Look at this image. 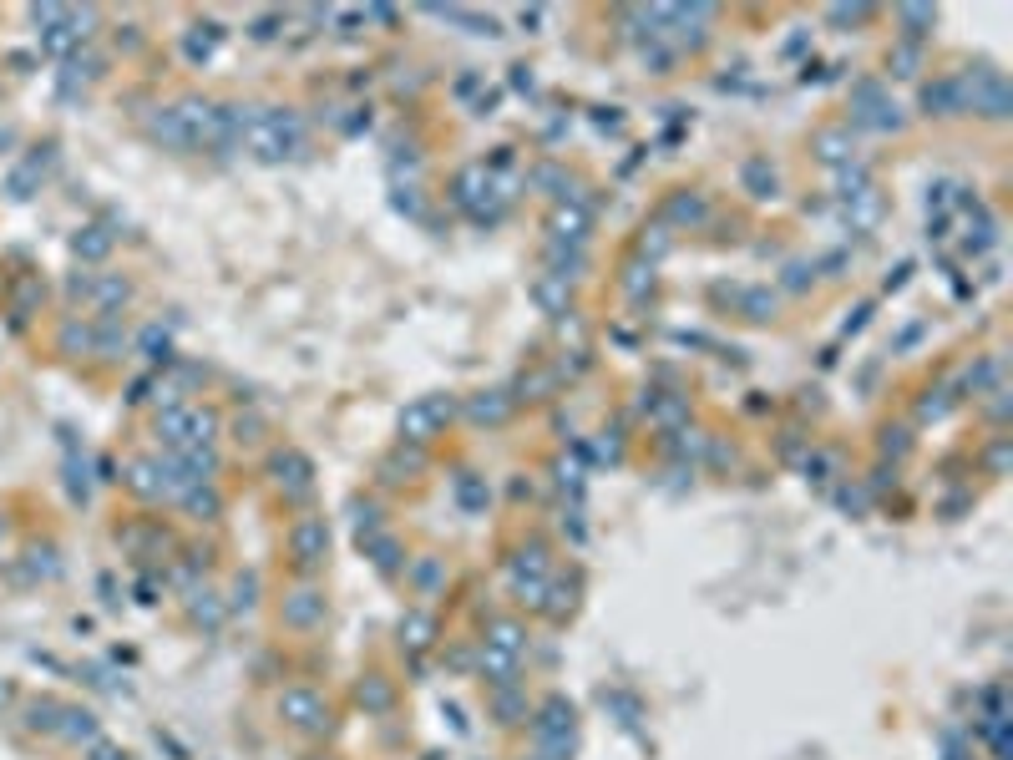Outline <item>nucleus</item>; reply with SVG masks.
Wrapping results in <instances>:
<instances>
[{"instance_id":"f257e3e1","label":"nucleus","mask_w":1013,"mask_h":760,"mask_svg":"<svg viewBox=\"0 0 1013 760\" xmlns=\"http://www.w3.org/2000/svg\"><path fill=\"white\" fill-rule=\"evenodd\" d=\"M239 132H244V142L254 147L258 157H269V163H274V157H284L299 142V122H295V117H284V112H254Z\"/></svg>"},{"instance_id":"f03ea898","label":"nucleus","mask_w":1013,"mask_h":760,"mask_svg":"<svg viewBox=\"0 0 1013 760\" xmlns=\"http://www.w3.org/2000/svg\"><path fill=\"white\" fill-rule=\"evenodd\" d=\"M441 416H446V406H441V400H416L411 411L400 416V431H406L411 441H426V436H436Z\"/></svg>"},{"instance_id":"7ed1b4c3","label":"nucleus","mask_w":1013,"mask_h":760,"mask_svg":"<svg viewBox=\"0 0 1013 760\" xmlns=\"http://www.w3.org/2000/svg\"><path fill=\"white\" fill-rule=\"evenodd\" d=\"M284 715H289L295 725H305V730H320V725H324V699L309 695V690H289V695H284Z\"/></svg>"},{"instance_id":"20e7f679","label":"nucleus","mask_w":1013,"mask_h":760,"mask_svg":"<svg viewBox=\"0 0 1013 760\" xmlns=\"http://www.w3.org/2000/svg\"><path fill=\"white\" fill-rule=\"evenodd\" d=\"M324 548H330V532H324V522H314V517H309V522H299V528H295V558L305 568L320 563Z\"/></svg>"},{"instance_id":"39448f33","label":"nucleus","mask_w":1013,"mask_h":760,"mask_svg":"<svg viewBox=\"0 0 1013 760\" xmlns=\"http://www.w3.org/2000/svg\"><path fill=\"white\" fill-rule=\"evenodd\" d=\"M299 604H289V624H314L320 619V608H324V598H314V593H295Z\"/></svg>"}]
</instances>
